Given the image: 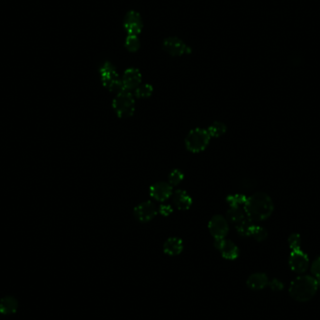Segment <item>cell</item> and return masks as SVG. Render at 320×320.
<instances>
[{"label": "cell", "mask_w": 320, "mask_h": 320, "mask_svg": "<svg viewBox=\"0 0 320 320\" xmlns=\"http://www.w3.org/2000/svg\"><path fill=\"white\" fill-rule=\"evenodd\" d=\"M319 288L318 281L309 275L299 276L289 286V295L297 302H308L316 295Z\"/></svg>", "instance_id": "7a4b0ae2"}, {"label": "cell", "mask_w": 320, "mask_h": 320, "mask_svg": "<svg viewBox=\"0 0 320 320\" xmlns=\"http://www.w3.org/2000/svg\"><path fill=\"white\" fill-rule=\"evenodd\" d=\"M174 194L173 186L166 182H157L150 187V196L157 201H165Z\"/></svg>", "instance_id": "8fae6325"}, {"label": "cell", "mask_w": 320, "mask_h": 320, "mask_svg": "<svg viewBox=\"0 0 320 320\" xmlns=\"http://www.w3.org/2000/svg\"><path fill=\"white\" fill-rule=\"evenodd\" d=\"M122 81L127 90H135L139 85L142 84V76L138 69L130 68L124 72Z\"/></svg>", "instance_id": "7c38bea8"}, {"label": "cell", "mask_w": 320, "mask_h": 320, "mask_svg": "<svg viewBox=\"0 0 320 320\" xmlns=\"http://www.w3.org/2000/svg\"><path fill=\"white\" fill-rule=\"evenodd\" d=\"M247 199L243 194H233L227 197V202L229 203V207H241V205H245Z\"/></svg>", "instance_id": "603a6c76"}, {"label": "cell", "mask_w": 320, "mask_h": 320, "mask_svg": "<svg viewBox=\"0 0 320 320\" xmlns=\"http://www.w3.org/2000/svg\"><path fill=\"white\" fill-rule=\"evenodd\" d=\"M227 217L232 224L237 225L243 220L246 219L247 216L245 211L242 210L241 207H229L227 212Z\"/></svg>", "instance_id": "ac0fdd59"}, {"label": "cell", "mask_w": 320, "mask_h": 320, "mask_svg": "<svg viewBox=\"0 0 320 320\" xmlns=\"http://www.w3.org/2000/svg\"><path fill=\"white\" fill-rule=\"evenodd\" d=\"M124 28L127 31L128 35L138 36L141 34L143 23L141 14L136 10H129L124 18Z\"/></svg>", "instance_id": "52a82bcc"}, {"label": "cell", "mask_w": 320, "mask_h": 320, "mask_svg": "<svg viewBox=\"0 0 320 320\" xmlns=\"http://www.w3.org/2000/svg\"><path fill=\"white\" fill-rule=\"evenodd\" d=\"M211 136L207 129L196 128L190 130L185 137L184 144L191 153H201L209 145Z\"/></svg>", "instance_id": "277c9868"}, {"label": "cell", "mask_w": 320, "mask_h": 320, "mask_svg": "<svg viewBox=\"0 0 320 320\" xmlns=\"http://www.w3.org/2000/svg\"><path fill=\"white\" fill-rule=\"evenodd\" d=\"M125 47L127 48L128 52H130V53L138 52L140 50V48H141V41H140L138 36L128 35V37L125 40Z\"/></svg>", "instance_id": "7402d4cb"}, {"label": "cell", "mask_w": 320, "mask_h": 320, "mask_svg": "<svg viewBox=\"0 0 320 320\" xmlns=\"http://www.w3.org/2000/svg\"><path fill=\"white\" fill-rule=\"evenodd\" d=\"M100 74H101V82L103 86L106 88L111 82L120 78L119 74L116 71L115 67L108 61L101 66L100 69Z\"/></svg>", "instance_id": "4fadbf2b"}, {"label": "cell", "mask_w": 320, "mask_h": 320, "mask_svg": "<svg viewBox=\"0 0 320 320\" xmlns=\"http://www.w3.org/2000/svg\"><path fill=\"white\" fill-rule=\"evenodd\" d=\"M183 180V172H181L180 170H174L171 172V174H169L168 177V181L169 183L172 186H176L179 183H181Z\"/></svg>", "instance_id": "cb8c5ba5"}, {"label": "cell", "mask_w": 320, "mask_h": 320, "mask_svg": "<svg viewBox=\"0 0 320 320\" xmlns=\"http://www.w3.org/2000/svg\"><path fill=\"white\" fill-rule=\"evenodd\" d=\"M301 244H302V239L300 234L293 233L288 237V245L291 250L301 249Z\"/></svg>", "instance_id": "484cf974"}, {"label": "cell", "mask_w": 320, "mask_h": 320, "mask_svg": "<svg viewBox=\"0 0 320 320\" xmlns=\"http://www.w3.org/2000/svg\"><path fill=\"white\" fill-rule=\"evenodd\" d=\"M18 308V302L13 297H5L0 300V314L10 315L14 314Z\"/></svg>", "instance_id": "e0dca14e"}, {"label": "cell", "mask_w": 320, "mask_h": 320, "mask_svg": "<svg viewBox=\"0 0 320 320\" xmlns=\"http://www.w3.org/2000/svg\"><path fill=\"white\" fill-rule=\"evenodd\" d=\"M312 274L317 276V278H320V256L318 257L314 263L312 264L311 267Z\"/></svg>", "instance_id": "83f0119b"}, {"label": "cell", "mask_w": 320, "mask_h": 320, "mask_svg": "<svg viewBox=\"0 0 320 320\" xmlns=\"http://www.w3.org/2000/svg\"><path fill=\"white\" fill-rule=\"evenodd\" d=\"M154 88L149 83H143L139 85L134 91V96L138 99H147L152 96Z\"/></svg>", "instance_id": "44dd1931"}, {"label": "cell", "mask_w": 320, "mask_h": 320, "mask_svg": "<svg viewBox=\"0 0 320 320\" xmlns=\"http://www.w3.org/2000/svg\"><path fill=\"white\" fill-rule=\"evenodd\" d=\"M183 250V243L182 239L178 237H171L164 243L163 251L169 256H178Z\"/></svg>", "instance_id": "9a60e30c"}, {"label": "cell", "mask_w": 320, "mask_h": 320, "mask_svg": "<svg viewBox=\"0 0 320 320\" xmlns=\"http://www.w3.org/2000/svg\"><path fill=\"white\" fill-rule=\"evenodd\" d=\"M172 197H173V201L178 210L187 211L192 206V198L184 190L178 189L174 192Z\"/></svg>", "instance_id": "5bb4252c"}, {"label": "cell", "mask_w": 320, "mask_h": 320, "mask_svg": "<svg viewBox=\"0 0 320 320\" xmlns=\"http://www.w3.org/2000/svg\"><path fill=\"white\" fill-rule=\"evenodd\" d=\"M251 236H253L255 240H256L257 242H262L264 241L267 236H268V232L265 229H263L262 227H259V226H256L255 225L254 228L252 229V232H251Z\"/></svg>", "instance_id": "d4e9b609"}, {"label": "cell", "mask_w": 320, "mask_h": 320, "mask_svg": "<svg viewBox=\"0 0 320 320\" xmlns=\"http://www.w3.org/2000/svg\"><path fill=\"white\" fill-rule=\"evenodd\" d=\"M214 247L219 250L221 256L228 260H234L240 255L238 247L230 240L227 239H214Z\"/></svg>", "instance_id": "9c48e42d"}, {"label": "cell", "mask_w": 320, "mask_h": 320, "mask_svg": "<svg viewBox=\"0 0 320 320\" xmlns=\"http://www.w3.org/2000/svg\"><path fill=\"white\" fill-rule=\"evenodd\" d=\"M254 226H255L254 222H252L248 217H247L246 219L243 220L242 222L235 225V228L240 235L251 236V232H252V229L254 228Z\"/></svg>", "instance_id": "d6986e66"}, {"label": "cell", "mask_w": 320, "mask_h": 320, "mask_svg": "<svg viewBox=\"0 0 320 320\" xmlns=\"http://www.w3.org/2000/svg\"><path fill=\"white\" fill-rule=\"evenodd\" d=\"M112 108L119 118L131 117L135 112L134 95L129 90L116 94L112 101Z\"/></svg>", "instance_id": "3957f363"}, {"label": "cell", "mask_w": 320, "mask_h": 320, "mask_svg": "<svg viewBox=\"0 0 320 320\" xmlns=\"http://www.w3.org/2000/svg\"><path fill=\"white\" fill-rule=\"evenodd\" d=\"M274 210V202L271 197L264 192H256L248 197L244 205L247 217L254 223L268 219Z\"/></svg>", "instance_id": "6da1fadb"}, {"label": "cell", "mask_w": 320, "mask_h": 320, "mask_svg": "<svg viewBox=\"0 0 320 320\" xmlns=\"http://www.w3.org/2000/svg\"><path fill=\"white\" fill-rule=\"evenodd\" d=\"M268 284H269L268 277L263 273H256L254 275H250L247 281V286L253 290L263 289Z\"/></svg>", "instance_id": "2e32d148"}, {"label": "cell", "mask_w": 320, "mask_h": 320, "mask_svg": "<svg viewBox=\"0 0 320 320\" xmlns=\"http://www.w3.org/2000/svg\"><path fill=\"white\" fill-rule=\"evenodd\" d=\"M289 266L293 272L302 274L309 266V257L302 251V249L292 250L289 256Z\"/></svg>", "instance_id": "30bf717a"}, {"label": "cell", "mask_w": 320, "mask_h": 320, "mask_svg": "<svg viewBox=\"0 0 320 320\" xmlns=\"http://www.w3.org/2000/svg\"><path fill=\"white\" fill-rule=\"evenodd\" d=\"M269 284H270L271 289L274 290V291H280V290H282L284 288L283 283H282L280 280H278V279H274V280H272V281L269 283Z\"/></svg>", "instance_id": "f1b7e54d"}, {"label": "cell", "mask_w": 320, "mask_h": 320, "mask_svg": "<svg viewBox=\"0 0 320 320\" xmlns=\"http://www.w3.org/2000/svg\"><path fill=\"white\" fill-rule=\"evenodd\" d=\"M157 213L158 211L156 209L155 203L151 201H143L140 203L133 211L135 218L142 223H146L155 218Z\"/></svg>", "instance_id": "8992f818"}, {"label": "cell", "mask_w": 320, "mask_h": 320, "mask_svg": "<svg viewBox=\"0 0 320 320\" xmlns=\"http://www.w3.org/2000/svg\"><path fill=\"white\" fill-rule=\"evenodd\" d=\"M173 212H174V208L168 204H162L158 208V213L163 216H169L170 214L173 213Z\"/></svg>", "instance_id": "4316f807"}, {"label": "cell", "mask_w": 320, "mask_h": 320, "mask_svg": "<svg viewBox=\"0 0 320 320\" xmlns=\"http://www.w3.org/2000/svg\"><path fill=\"white\" fill-rule=\"evenodd\" d=\"M207 131L209 132L211 138H218L224 135L227 131V126L223 122L215 121L207 128Z\"/></svg>", "instance_id": "ffe728a7"}, {"label": "cell", "mask_w": 320, "mask_h": 320, "mask_svg": "<svg viewBox=\"0 0 320 320\" xmlns=\"http://www.w3.org/2000/svg\"><path fill=\"white\" fill-rule=\"evenodd\" d=\"M162 46L165 52L172 56H182L192 53V49L178 37H170L165 38Z\"/></svg>", "instance_id": "5b68a950"}, {"label": "cell", "mask_w": 320, "mask_h": 320, "mask_svg": "<svg viewBox=\"0 0 320 320\" xmlns=\"http://www.w3.org/2000/svg\"><path fill=\"white\" fill-rule=\"evenodd\" d=\"M208 229L213 238H225L229 232L228 220L220 214L213 215L208 223Z\"/></svg>", "instance_id": "ba28073f"}, {"label": "cell", "mask_w": 320, "mask_h": 320, "mask_svg": "<svg viewBox=\"0 0 320 320\" xmlns=\"http://www.w3.org/2000/svg\"><path fill=\"white\" fill-rule=\"evenodd\" d=\"M317 281H318V285H319V287L320 288V277L317 279Z\"/></svg>", "instance_id": "f546056e"}]
</instances>
